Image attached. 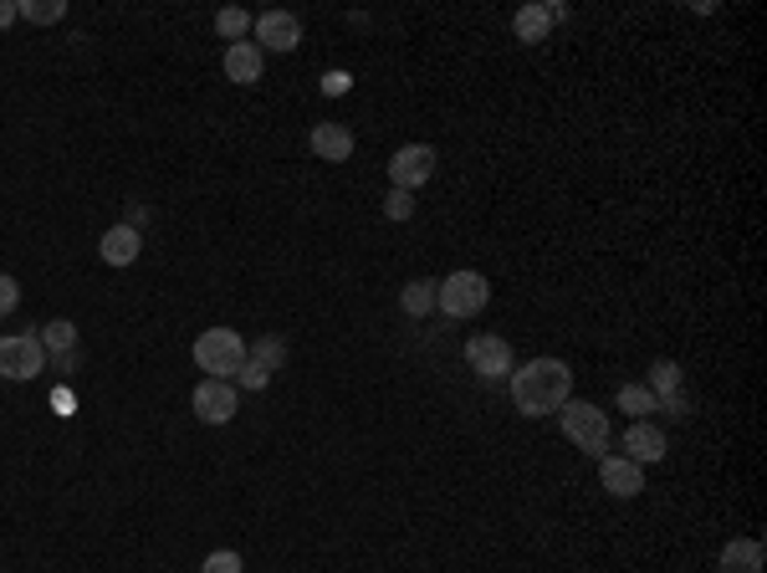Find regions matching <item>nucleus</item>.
I'll use <instances>...</instances> for the list:
<instances>
[{"mask_svg":"<svg viewBox=\"0 0 767 573\" xmlns=\"http://www.w3.org/2000/svg\"><path fill=\"white\" fill-rule=\"evenodd\" d=\"M15 15H21V21H31V26H52V21H62V15H67V0H21V6H15Z\"/></svg>","mask_w":767,"mask_h":573,"instance_id":"nucleus-23","label":"nucleus"},{"mask_svg":"<svg viewBox=\"0 0 767 573\" xmlns=\"http://www.w3.org/2000/svg\"><path fill=\"white\" fill-rule=\"evenodd\" d=\"M614 405L625 410L629 420H650L656 415V394H650V384H619V394H614Z\"/></svg>","mask_w":767,"mask_h":573,"instance_id":"nucleus-19","label":"nucleus"},{"mask_svg":"<svg viewBox=\"0 0 767 573\" xmlns=\"http://www.w3.org/2000/svg\"><path fill=\"white\" fill-rule=\"evenodd\" d=\"M384 215H390V221H409V215H415V195L390 190V195H384Z\"/></svg>","mask_w":767,"mask_h":573,"instance_id":"nucleus-25","label":"nucleus"},{"mask_svg":"<svg viewBox=\"0 0 767 573\" xmlns=\"http://www.w3.org/2000/svg\"><path fill=\"white\" fill-rule=\"evenodd\" d=\"M252 36L262 52H297V46H302V21H297L292 11H262Z\"/></svg>","mask_w":767,"mask_h":573,"instance_id":"nucleus-10","label":"nucleus"},{"mask_svg":"<svg viewBox=\"0 0 767 573\" xmlns=\"http://www.w3.org/2000/svg\"><path fill=\"white\" fill-rule=\"evenodd\" d=\"M619 450H625V461H635V466H656V461H665V431L650 425V420H635L625 431V441H619Z\"/></svg>","mask_w":767,"mask_h":573,"instance_id":"nucleus-11","label":"nucleus"},{"mask_svg":"<svg viewBox=\"0 0 767 573\" xmlns=\"http://www.w3.org/2000/svg\"><path fill=\"white\" fill-rule=\"evenodd\" d=\"M252 26H256V15H246L241 6H225V11L215 15V31H221V36H225L231 46L246 42V36H252Z\"/></svg>","mask_w":767,"mask_h":573,"instance_id":"nucleus-22","label":"nucleus"},{"mask_svg":"<svg viewBox=\"0 0 767 573\" xmlns=\"http://www.w3.org/2000/svg\"><path fill=\"white\" fill-rule=\"evenodd\" d=\"M200 573H246V559H241L236 548H215V553H205Z\"/></svg>","mask_w":767,"mask_h":573,"instance_id":"nucleus-24","label":"nucleus"},{"mask_svg":"<svg viewBox=\"0 0 767 573\" xmlns=\"http://www.w3.org/2000/svg\"><path fill=\"white\" fill-rule=\"evenodd\" d=\"M195 364L205 369V379H236L246 369V338L236 328H205L195 338Z\"/></svg>","mask_w":767,"mask_h":573,"instance_id":"nucleus-3","label":"nucleus"},{"mask_svg":"<svg viewBox=\"0 0 767 573\" xmlns=\"http://www.w3.org/2000/svg\"><path fill=\"white\" fill-rule=\"evenodd\" d=\"M15 21V0H0V31Z\"/></svg>","mask_w":767,"mask_h":573,"instance_id":"nucleus-30","label":"nucleus"},{"mask_svg":"<svg viewBox=\"0 0 767 573\" xmlns=\"http://www.w3.org/2000/svg\"><path fill=\"white\" fill-rule=\"evenodd\" d=\"M246 359H252L256 369H266V374H277V369L287 364V338H277V333H266V338H256L252 349H246Z\"/></svg>","mask_w":767,"mask_h":573,"instance_id":"nucleus-20","label":"nucleus"},{"mask_svg":"<svg viewBox=\"0 0 767 573\" xmlns=\"http://www.w3.org/2000/svg\"><path fill=\"white\" fill-rule=\"evenodd\" d=\"M507 390H512V405L522 415L543 420V415H558L563 405L573 400V369L563 359H528V364H516L507 374Z\"/></svg>","mask_w":767,"mask_h":573,"instance_id":"nucleus-1","label":"nucleus"},{"mask_svg":"<svg viewBox=\"0 0 767 573\" xmlns=\"http://www.w3.org/2000/svg\"><path fill=\"white\" fill-rule=\"evenodd\" d=\"M236 379H241V384H246V394H262L266 384H271V374H266V369H256L252 359H246V369H241Z\"/></svg>","mask_w":767,"mask_h":573,"instance_id":"nucleus-27","label":"nucleus"},{"mask_svg":"<svg viewBox=\"0 0 767 573\" xmlns=\"http://www.w3.org/2000/svg\"><path fill=\"white\" fill-rule=\"evenodd\" d=\"M190 405H195V415L205 420V425H225V420L241 410V390L231 379H200L195 394H190Z\"/></svg>","mask_w":767,"mask_h":573,"instance_id":"nucleus-7","label":"nucleus"},{"mask_svg":"<svg viewBox=\"0 0 767 573\" xmlns=\"http://www.w3.org/2000/svg\"><path fill=\"white\" fill-rule=\"evenodd\" d=\"M221 67H225V77L231 83H241V87H252V83H262V67H266V52L256 42H236V46H225V56H221Z\"/></svg>","mask_w":767,"mask_h":573,"instance_id":"nucleus-13","label":"nucleus"},{"mask_svg":"<svg viewBox=\"0 0 767 573\" xmlns=\"http://www.w3.org/2000/svg\"><path fill=\"white\" fill-rule=\"evenodd\" d=\"M599 481L614 497H640L645 491V466L625 461V456H599Z\"/></svg>","mask_w":767,"mask_h":573,"instance_id":"nucleus-14","label":"nucleus"},{"mask_svg":"<svg viewBox=\"0 0 767 573\" xmlns=\"http://www.w3.org/2000/svg\"><path fill=\"white\" fill-rule=\"evenodd\" d=\"M400 308H405L409 318H430V312H435V282L430 277H415L405 293H400Z\"/></svg>","mask_w":767,"mask_h":573,"instance_id":"nucleus-21","label":"nucleus"},{"mask_svg":"<svg viewBox=\"0 0 767 573\" xmlns=\"http://www.w3.org/2000/svg\"><path fill=\"white\" fill-rule=\"evenodd\" d=\"M543 11H547V21H553V26H558V21H568V6H563V0H553V6H543Z\"/></svg>","mask_w":767,"mask_h":573,"instance_id":"nucleus-29","label":"nucleus"},{"mask_svg":"<svg viewBox=\"0 0 767 573\" xmlns=\"http://www.w3.org/2000/svg\"><path fill=\"white\" fill-rule=\"evenodd\" d=\"M487 303H491V282L481 277V272H471V266H460V272H450L446 282H435V308L456 322L481 318Z\"/></svg>","mask_w":767,"mask_h":573,"instance_id":"nucleus-2","label":"nucleus"},{"mask_svg":"<svg viewBox=\"0 0 767 573\" xmlns=\"http://www.w3.org/2000/svg\"><path fill=\"white\" fill-rule=\"evenodd\" d=\"M466 364H471L481 379H507L516 369V353H512V343H507V338L476 333V338H466Z\"/></svg>","mask_w":767,"mask_h":573,"instance_id":"nucleus-6","label":"nucleus"},{"mask_svg":"<svg viewBox=\"0 0 767 573\" xmlns=\"http://www.w3.org/2000/svg\"><path fill=\"white\" fill-rule=\"evenodd\" d=\"M322 93H349V72H328V77H322Z\"/></svg>","mask_w":767,"mask_h":573,"instance_id":"nucleus-28","label":"nucleus"},{"mask_svg":"<svg viewBox=\"0 0 767 573\" xmlns=\"http://www.w3.org/2000/svg\"><path fill=\"white\" fill-rule=\"evenodd\" d=\"M139 252H143V231H134L128 221L108 225V231H103V241H98V256L108 266H134V262H139Z\"/></svg>","mask_w":767,"mask_h":573,"instance_id":"nucleus-12","label":"nucleus"},{"mask_svg":"<svg viewBox=\"0 0 767 573\" xmlns=\"http://www.w3.org/2000/svg\"><path fill=\"white\" fill-rule=\"evenodd\" d=\"M650 394H656V405L665 410V415H675V420L691 415V394H685V374L675 359H660V364L650 369Z\"/></svg>","mask_w":767,"mask_h":573,"instance_id":"nucleus-9","label":"nucleus"},{"mask_svg":"<svg viewBox=\"0 0 767 573\" xmlns=\"http://www.w3.org/2000/svg\"><path fill=\"white\" fill-rule=\"evenodd\" d=\"M716 573H763V543H757V538H732V543L722 548Z\"/></svg>","mask_w":767,"mask_h":573,"instance_id":"nucleus-16","label":"nucleus"},{"mask_svg":"<svg viewBox=\"0 0 767 573\" xmlns=\"http://www.w3.org/2000/svg\"><path fill=\"white\" fill-rule=\"evenodd\" d=\"M15 308H21V282L0 272V318H11Z\"/></svg>","mask_w":767,"mask_h":573,"instance_id":"nucleus-26","label":"nucleus"},{"mask_svg":"<svg viewBox=\"0 0 767 573\" xmlns=\"http://www.w3.org/2000/svg\"><path fill=\"white\" fill-rule=\"evenodd\" d=\"M36 338H42L46 359H62V353H83V349H77V322H67V318H52Z\"/></svg>","mask_w":767,"mask_h":573,"instance_id":"nucleus-18","label":"nucleus"},{"mask_svg":"<svg viewBox=\"0 0 767 573\" xmlns=\"http://www.w3.org/2000/svg\"><path fill=\"white\" fill-rule=\"evenodd\" d=\"M558 420H563V435L573 441V450H584V456H604L609 450V415L594 400H568L558 410Z\"/></svg>","mask_w":767,"mask_h":573,"instance_id":"nucleus-4","label":"nucleus"},{"mask_svg":"<svg viewBox=\"0 0 767 573\" xmlns=\"http://www.w3.org/2000/svg\"><path fill=\"white\" fill-rule=\"evenodd\" d=\"M512 31H516V42H528V46L547 42V31H553V21H547L543 0H532V6H522V11L512 15Z\"/></svg>","mask_w":767,"mask_h":573,"instance_id":"nucleus-17","label":"nucleus"},{"mask_svg":"<svg viewBox=\"0 0 767 573\" xmlns=\"http://www.w3.org/2000/svg\"><path fill=\"white\" fill-rule=\"evenodd\" d=\"M435 149L430 144H405V149H394V159H390V180H394V190H405V195H415L419 184L430 180L435 174Z\"/></svg>","mask_w":767,"mask_h":573,"instance_id":"nucleus-8","label":"nucleus"},{"mask_svg":"<svg viewBox=\"0 0 767 573\" xmlns=\"http://www.w3.org/2000/svg\"><path fill=\"white\" fill-rule=\"evenodd\" d=\"M307 144H312V155L328 159V165H343V159L353 155V134L343 124H312Z\"/></svg>","mask_w":767,"mask_h":573,"instance_id":"nucleus-15","label":"nucleus"},{"mask_svg":"<svg viewBox=\"0 0 767 573\" xmlns=\"http://www.w3.org/2000/svg\"><path fill=\"white\" fill-rule=\"evenodd\" d=\"M46 374V349L36 333H11L0 338V379L11 384H26V379H42Z\"/></svg>","mask_w":767,"mask_h":573,"instance_id":"nucleus-5","label":"nucleus"}]
</instances>
